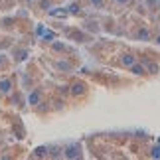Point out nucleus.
<instances>
[{
	"label": "nucleus",
	"mask_w": 160,
	"mask_h": 160,
	"mask_svg": "<svg viewBox=\"0 0 160 160\" xmlns=\"http://www.w3.org/2000/svg\"><path fill=\"white\" fill-rule=\"evenodd\" d=\"M121 63L125 65V67H131L132 63H137V58L131 55V53H127V55H122V58H121Z\"/></svg>",
	"instance_id": "f257e3e1"
},
{
	"label": "nucleus",
	"mask_w": 160,
	"mask_h": 160,
	"mask_svg": "<svg viewBox=\"0 0 160 160\" xmlns=\"http://www.w3.org/2000/svg\"><path fill=\"white\" fill-rule=\"evenodd\" d=\"M65 156L67 158H77L79 156V146H67V148H65Z\"/></svg>",
	"instance_id": "f03ea898"
},
{
	"label": "nucleus",
	"mask_w": 160,
	"mask_h": 160,
	"mask_svg": "<svg viewBox=\"0 0 160 160\" xmlns=\"http://www.w3.org/2000/svg\"><path fill=\"white\" fill-rule=\"evenodd\" d=\"M71 93L73 95H83L85 93V85L83 83H73L71 85Z\"/></svg>",
	"instance_id": "7ed1b4c3"
},
{
	"label": "nucleus",
	"mask_w": 160,
	"mask_h": 160,
	"mask_svg": "<svg viewBox=\"0 0 160 160\" xmlns=\"http://www.w3.org/2000/svg\"><path fill=\"white\" fill-rule=\"evenodd\" d=\"M10 89H12V81L10 79H2L0 81V93H8Z\"/></svg>",
	"instance_id": "20e7f679"
},
{
	"label": "nucleus",
	"mask_w": 160,
	"mask_h": 160,
	"mask_svg": "<svg viewBox=\"0 0 160 160\" xmlns=\"http://www.w3.org/2000/svg\"><path fill=\"white\" fill-rule=\"evenodd\" d=\"M131 71H132V73H137V75H144V73H146V71H144V67H142V65H137V63H132V65H131Z\"/></svg>",
	"instance_id": "39448f33"
},
{
	"label": "nucleus",
	"mask_w": 160,
	"mask_h": 160,
	"mask_svg": "<svg viewBox=\"0 0 160 160\" xmlns=\"http://www.w3.org/2000/svg\"><path fill=\"white\" fill-rule=\"evenodd\" d=\"M38 101H40V91H34L30 95V105H38Z\"/></svg>",
	"instance_id": "423d86ee"
},
{
	"label": "nucleus",
	"mask_w": 160,
	"mask_h": 160,
	"mask_svg": "<svg viewBox=\"0 0 160 160\" xmlns=\"http://www.w3.org/2000/svg\"><path fill=\"white\" fill-rule=\"evenodd\" d=\"M52 50H53V52H65L67 48H65L63 44H59V42H55V44H52Z\"/></svg>",
	"instance_id": "0eeeda50"
},
{
	"label": "nucleus",
	"mask_w": 160,
	"mask_h": 160,
	"mask_svg": "<svg viewBox=\"0 0 160 160\" xmlns=\"http://www.w3.org/2000/svg\"><path fill=\"white\" fill-rule=\"evenodd\" d=\"M154 44H156V46H160V34L156 36V40H154Z\"/></svg>",
	"instance_id": "6e6552de"
},
{
	"label": "nucleus",
	"mask_w": 160,
	"mask_h": 160,
	"mask_svg": "<svg viewBox=\"0 0 160 160\" xmlns=\"http://www.w3.org/2000/svg\"><path fill=\"white\" fill-rule=\"evenodd\" d=\"M117 2H121V4H127V2H128V0H117Z\"/></svg>",
	"instance_id": "1a4fd4ad"
},
{
	"label": "nucleus",
	"mask_w": 160,
	"mask_h": 160,
	"mask_svg": "<svg viewBox=\"0 0 160 160\" xmlns=\"http://www.w3.org/2000/svg\"><path fill=\"white\" fill-rule=\"evenodd\" d=\"M0 63H2V55H0Z\"/></svg>",
	"instance_id": "9d476101"
}]
</instances>
